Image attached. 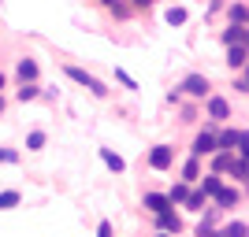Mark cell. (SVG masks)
<instances>
[{"instance_id":"cell-10","label":"cell","mask_w":249,"mask_h":237,"mask_svg":"<svg viewBox=\"0 0 249 237\" xmlns=\"http://www.w3.org/2000/svg\"><path fill=\"white\" fill-rule=\"evenodd\" d=\"M227 45H246V22H231V30L223 33Z\"/></svg>"},{"instance_id":"cell-9","label":"cell","mask_w":249,"mask_h":237,"mask_svg":"<svg viewBox=\"0 0 249 237\" xmlns=\"http://www.w3.org/2000/svg\"><path fill=\"white\" fill-rule=\"evenodd\" d=\"M208 115H212V119H231V104L223 100V96H212V100H208Z\"/></svg>"},{"instance_id":"cell-2","label":"cell","mask_w":249,"mask_h":237,"mask_svg":"<svg viewBox=\"0 0 249 237\" xmlns=\"http://www.w3.org/2000/svg\"><path fill=\"white\" fill-rule=\"evenodd\" d=\"M178 89H182V93H190V96H208V89H212V85H208L205 74H186Z\"/></svg>"},{"instance_id":"cell-29","label":"cell","mask_w":249,"mask_h":237,"mask_svg":"<svg viewBox=\"0 0 249 237\" xmlns=\"http://www.w3.org/2000/svg\"><path fill=\"white\" fill-rule=\"evenodd\" d=\"M134 4H138V8H145V4H149V0H134Z\"/></svg>"},{"instance_id":"cell-13","label":"cell","mask_w":249,"mask_h":237,"mask_svg":"<svg viewBox=\"0 0 249 237\" xmlns=\"http://www.w3.org/2000/svg\"><path fill=\"white\" fill-rule=\"evenodd\" d=\"M227 63H231V67H246V45H231Z\"/></svg>"},{"instance_id":"cell-22","label":"cell","mask_w":249,"mask_h":237,"mask_svg":"<svg viewBox=\"0 0 249 237\" xmlns=\"http://www.w3.org/2000/svg\"><path fill=\"white\" fill-rule=\"evenodd\" d=\"M216 152H219V148H216ZM231 159H234V156H231V148H223V152L216 156V174H219V171H227V167H231Z\"/></svg>"},{"instance_id":"cell-20","label":"cell","mask_w":249,"mask_h":237,"mask_svg":"<svg viewBox=\"0 0 249 237\" xmlns=\"http://www.w3.org/2000/svg\"><path fill=\"white\" fill-rule=\"evenodd\" d=\"M15 96H19L22 104H26V100H37V85H34V82H22V89Z\"/></svg>"},{"instance_id":"cell-33","label":"cell","mask_w":249,"mask_h":237,"mask_svg":"<svg viewBox=\"0 0 249 237\" xmlns=\"http://www.w3.org/2000/svg\"><path fill=\"white\" fill-rule=\"evenodd\" d=\"M0 111H4V100H0Z\"/></svg>"},{"instance_id":"cell-25","label":"cell","mask_w":249,"mask_h":237,"mask_svg":"<svg viewBox=\"0 0 249 237\" xmlns=\"http://www.w3.org/2000/svg\"><path fill=\"white\" fill-rule=\"evenodd\" d=\"M0 163H19V152L15 148H0Z\"/></svg>"},{"instance_id":"cell-16","label":"cell","mask_w":249,"mask_h":237,"mask_svg":"<svg viewBox=\"0 0 249 237\" xmlns=\"http://www.w3.org/2000/svg\"><path fill=\"white\" fill-rule=\"evenodd\" d=\"M212 237H246V222H231V226H223L219 234H212Z\"/></svg>"},{"instance_id":"cell-17","label":"cell","mask_w":249,"mask_h":237,"mask_svg":"<svg viewBox=\"0 0 249 237\" xmlns=\"http://www.w3.org/2000/svg\"><path fill=\"white\" fill-rule=\"evenodd\" d=\"M186 193H190V186H186V182H178V186H171L167 200H171V204H182V200H186Z\"/></svg>"},{"instance_id":"cell-8","label":"cell","mask_w":249,"mask_h":237,"mask_svg":"<svg viewBox=\"0 0 249 237\" xmlns=\"http://www.w3.org/2000/svg\"><path fill=\"white\" fill-rule=\"evenodd\" d=\"M145 207L153 215H160L164 207H171V200H167V193H145Z\"/></svg>"},{"instance_id":"cell-32","label":"cell","mask_w":249,"mask_h":237,"mask_svg":"<svg viewBox=\"0 0 249 237\" xmlns=\"http://www.w3.org/2000/svg\"><path fill=\"white\" fill-rule=\"evenodd\" d=\"M0 89H4V74H0Z\"/></svg>"},{"instance_id":"cell-31","label":"cell","mask_w":249,"mask_h":237,"mask_svg":"<svg viewBox=\"0 0 249 237\" xmlns=\"http://www.w3.org/2000/svg\"><path fill=\"white\" fill-rule=\"evenodd\" d=\"M156 237H171V234H164V230H160V234H156Z\"/></svg>"},{"instance_id":"cell-18","label":"cell","mask_w":249,"mask_h":237,"mask_svg":"<svg viewBox=\"0 0 249 237\" xmlns=\"http://www.w3.org/2000/svg\"><path fill=\"white\" fill-rule=\"evenodd\" d=\"M182 204H186L190 211H201V207H205V193H201V189H197V193H186V200H182Z\"/></svg>"},{"instance_id":"cell-4","label":"cell","mask_w":249,"mask_h":237,"mask_svg":"<svg viewBox=\"0 0 249 237\" xmlns=\"http://www.w3.org/2000/svg\"><path fill=\"white\" fill-rule=\"evenodd\" d=\"M171 163H175V152H171L167 144H156L153 156H149V167H153V171H167Z\"/></svg>"},{"instance_id":"cell-26","label":"cell","mask_w":249,"mask_h":237,"mask_svg":"<svg viewBox=\"0 0 249 237\" xmlns=\"http://www.w3.org/2000/svg\"><path fill=\"white\" fill-rule=\"evenodd\" d=\"M231 22H246V4H234V8H231Z\"/></svg>"},{"instance_id":"cell-14","label":"cell","mask_w":249,"mask_h":237,"mask_svg":"<svg viewBox=\"0 0 249 237\" xmlns=\"http://www.w3.org/2000/svg\"><path fill=\"white\" fill-rule=\"evenodd\" d=\"M219 186H223V182H219V174H216V171H212V174H205V178H201V193H205V196H212V193H216Z\"/></svg>"},{"instance_id":"cell-30","label":"cell","mask_w":249,"mask_h":237,"mask_svg":"<svg viewBox=\"0 0 249 237\" xmlns=\"http://www.w3.org/2000/svg\"><path fill=\"white\" fill-rule=\"evenodd\" d=\"M104 4H108V8H115V0H104Z\"/></svg>"},{"instance_id":"cell-1","label":"cell","mask_w":249,"mask_h":237,"mask_svg":"<svg viewBox=\"0 0 249 237\" xmlns=\"http://www.w3.org/2000/svg\"><path fill=\"white\" fill-rule=\"evenodd\" d=\"M67 78H71V82H78V85H86V89H89L93 96H108V85L97 82L93 74H86L82 67H67Z\"/></svg>"},{"instance_id":"cell-27","label":"cell","mask_w":249,"mask_h":237,"mask_svg":"<svg viewBox=\"0 0 249 237\" xmlns=\"http://www.w3.org/2000/svg\"><path fill=\"white\" fill-rule=\"evenodd\" d=\"M115 78H119V82H123L126 89H138V82H134V78H130V74H126V71H115Z\"/></svg>"},{"instance_id":"cell-28","label":"cell","mask_w":249,"mask_h":237,"mask_svg":"<svg viewBox=\"0 0 249 237\" xmlns=\"http://www.w3.org/2000/svg\"><path fill=\"white\" fill-rule=\"evenodd\" d=\"M97 237H112V222H108V219H104L101 226H97Z\"/></svg>"},{"instance_id":"cell-7","label":"cell","mask_w":249,"mask_h":237,"mask_svg":"<svg viewBox=\"0 0 249 237\" xmlns=\"http://www.w3.org/2000/svg\"><path fill=\"white\" fill-rule=\"evenodd\" d=\"M216 152V137L212 134H197V141H194V156H212Z\"/></svg>"},{"instance_id":"cell-19","label":"cell","mask_w":249,"mask_h":237,"mask_svg":"<svg viewBox=\"0 0 249 237\" xmlns=\"http://www.w3.org/2000/svg\"><path fill=\"white\" fill-rule=\"evenodd\" d=\"M182 178H186V182H194V178H201V167H197V156H194V159H186V167H182Z\"/></svg>"},{"instance_id":"cell-11","label":"cell","mask_w":249,"mask_h":237,"mask_svg":"<svg viewBox=\"0 0 249 237\" xmlns=\"http://www.w3.org/2000/svg\"><path fill=\"white\" fill-rule=\"evenodd\" d=\"M101 159H104V163H108V167H112L115 174H123V171H126V163H123V156H115L112 148H101Z\"/></svg>"},{"instance_id":"cell-12","label":"cell","mask_w":249,"mask_h":237,"mask_svg":"<svg viewBox=\"0 0 249 237\" xmlns=\"http://www.w3.org/2000/svg\"><path fill=\"white\" fill-rule=\"evenodd\" d=\"M37 78V63L34 60H19V82H34Z\"/></svg>"},{"instance_id":"cell-5","label":"cell","mask_w":249,"mask_h":237,"mask_svg":"<svg viewBox=\"0 0 249 237\" xmlns=\"http://www.w3.org/2000/svg\"><path fill=\"white\" fill-rule=\"evenodd\" d=\"M156 222H160V230H164V234H178V230H182V219H178L171 207H164V211L156 215Z\"/></svg>"},{"instance_id":"cell-15","label":"cell","mask_w":249,"mask_h":237,"mask_svg":"<svg viewBox=\"0 0 249 237\" xmlns=\"http://www.w3.org/2000/svg\"><path fill=\"white\" fill-rule=\"evenodd\" d=\"M19 200H22V196L15 193V189H4V193H0V211H8V207H19Z\"/></svg>"},{"instance_id":"cell-3","label":"cell","mask_w":249,"mask_h":237,"mask_svg":"<svg viewBox=\"0 0 249 237\" xmlns=\"http://www.w3.org/2000/svg\"><path fill=\"white\" fill-rule=\"evenodd\" d=\"M216 148H238V156L246 152V130H223L216 137Z\"/></svg>"},{"instance_id":"cell-6","label":"cell","mask_w":249,"mask_h":237,"mask_svg":"<svg viewBox=\"0 0 249 237\" xmlns=\"http://www.w3.org/2000/svg\"><path fill=\"white\" fill-rule=\"evenodd\" d=\"M212 196H216V204H219V207H238V200H242L238 189H223V186H219Z\"/></svg>"},{"instance_id":"cell-21","label":"cell","mask_w":249,"mask_h":237,"mask_svg":"<svg viewBox=\"0 0 249 237\" xmlns=\"http://www.w3.org/2000/svg\"><path fill=\"white\" fill-rule=\"evenodd\" d=\"M26 148H30V152H37V148H45V134H41V130H34V134L26 137Z\"/></svg>"},{"instance_id":"cell-23","label":"cell","mask_w":249,"mask_h":237,"mask_svg":"<svg viewBox=\"0 0 249 237\" xmlns=\"http://www.w3.org/2000/svg\"><path fill=\"white\" fill-rule=\"evenodd\" d=\"M167 22H171V26H182V22H186V8H171L167 11Z\"/></svg>"},{"instance_id":"cell-24","label":"cell","mask_w":249,"mask_h":237,"mask_svg":"<svg viewBox=\"0 0 249 237\" xmlns=\"http://www.w3.org/2000/svg\"><path fill=\"white\" fill-rule=\"evenodd\" d=\"M227 171H231L234 178H246V159H242V156H238V159H231V167H227Z\"/></svg>"}]
</instances>
